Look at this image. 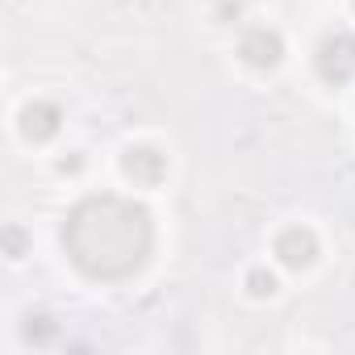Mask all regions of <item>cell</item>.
Wrapping results in <instances>:
<instances>
[{
	"label": "cell",
	"mask_w": 355,
	"mask_h": 355,
	"mask_svg": "<svg viewBox=\"0 0 355 355\" xmlns=\"http://www.w3.org/2000/svg\"><path fill=\"white\" fill-rule=\"evenodd\" d=\"M63 247L84 276L125 280L146 263V255L155 247V226L138 201L101 193V197H84L67 214Z\"/></svg>",
	"instance_id": "obj_1"
},
{
	"label": "cell",
	"mask_w": 355,
	"mask_h": 355,
	"mask_svg": "<svg viewBox=\"0 0 355 355\" xmlns=\"http://www.w3.org/2000/svg\"><path fill=\"white\" fill-rule=\"evenodd\" d=\"M313 63H318V76H322L326 84H347V80L355 76V34H351V30L326 34Z\"/></svg>",
	"instance_id": "obj_2"
},
{
	"label": "cell",
	"mask_w": 355,
	"mask_h": 355,
	"mask_svg": "<svg viewBox=\"0 0 355 355\" xmlns=\"http://www.w3.org/2000/svg\"><path fill=\"white\" fill-rule=\"evenodd\" d=\"M239 55H243V63H247V67L268 71V67H276V63H280L284 42H280V34H276V30H268V26H251V30L239 38Z\"/></svg>",
	"instance_id": "obj_3"
},
{
	"label": "cell",
	"mask_w": 355,
	"mask_h": 355,
	"mask_svg": "<svg viewBox=\"0 0 355 355\" xmlns=\"http://www.w3.org/2000/svg\"><path fill=\"white\" fill-rule=\"evenodd\" d=\"M276 255H280L284 268H309L313 255H318V239H313V230H305V226H288V230L276 239Z\"/></svg>",
	"instance_id": "obj_4"
},
{
	"label": "cell",
	"mask_w": 355,
	"mask_h": 355,
	"mask_svg": "<svg viewBox=\"0 0 355 355\" xmlns=\"http://www.w3.org/2000/svg\"><path fill=\"white\" fill-rule=\"evenodd\" d=\"M59 121H63L59 105H51V101H34V105L21 113V134H26L30 142H46V138L59 134Z\"/></svg>",
	"instance_id": "obj_5"
},
{
	"label": "cell",
	"mask_w": 355,
	"mask_h": 355,
	"mask_svg": "<svg viewBox=\"0 0 355 355\" xmlns=\"http://www.w3.org/2000/svg\"><path fill=\"white\" fill-rule=\"evenodd\" d=\"M125 175H134L138 184L150 189L167 175V159L159 150H150V146H134V150H125Z\"/></svg>",
	"instance_id": "obj_6"
},
{
	"label": "cell",
	"mask_w": 355,
	"mask_h": 355,
	"mask_svg": "<svg viewBox=\"0 0 355 355\" xmlns=\"http://www.w3.org/2000/svg\"><path fill=\"white\" fill-rule=\"evenodd\" d=\"M247 284H251V293H255V297H272V293H276V280H272L268 272H251V276H247Z\"/></svg>",
	"instance_id": "obj_7"
}]
</instances>
